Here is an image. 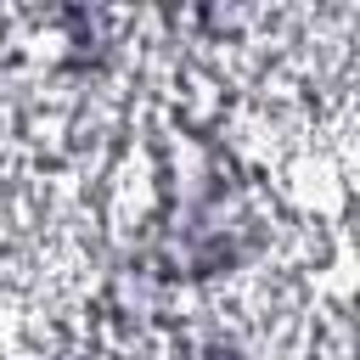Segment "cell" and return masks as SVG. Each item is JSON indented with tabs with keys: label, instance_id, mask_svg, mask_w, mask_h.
<instances>
[{
	"label": "cell",
	"instance_id": "1",
	"mask_svg": "<svg viewBox=\"0 0 360 360\" xmlns=\"http://www.w3.org/2000/svg\"><path fill=\"white\" fill-rule=\"evenodd\" d=\"M282 298H287V287L276 282V287H270V309H282ZM259 315H264V298H259V304L248 309V321H259Z\"/></svg>",
	"mask_w": 360,
	"mask_h": 360
}]
</instances>
